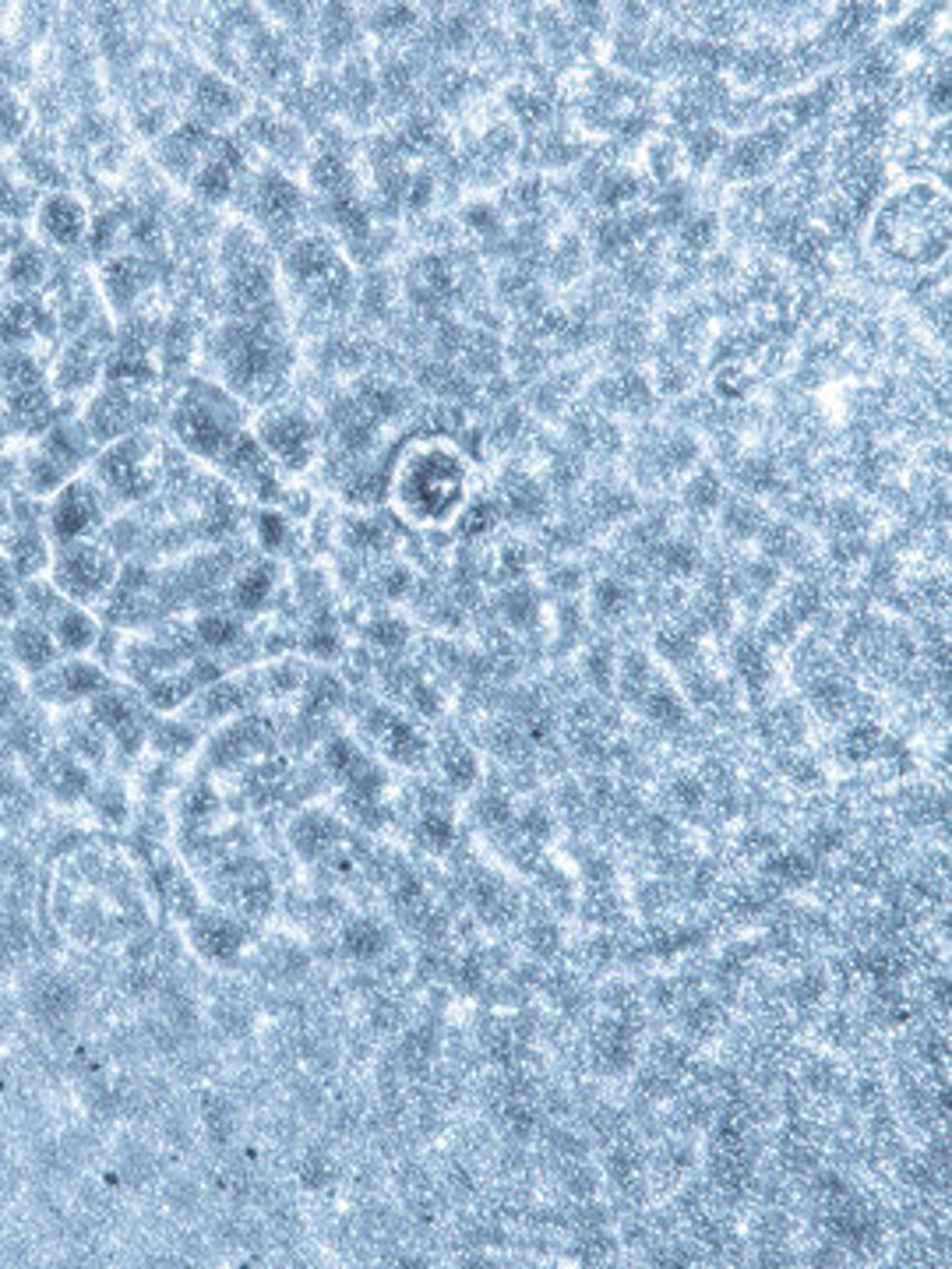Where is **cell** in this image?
<instances>
[{"mask_svg": "<svg viewBox=\"0 0 952 1269\" xmlns=\"http://www.w3.org/2000/svg\"><path fill=\"white\" fill-rule=\"evenodd\" d=\"M949 194L932 181H911L885 198L871 219V247L885 261L928 269L946 254Z\"/></svg>", "mask_w": 952, "mask_h": 1269, "instance_id": "6da1fadb", "label": "cell"}, {"mask_svg": "<svg viewBox=\"0 0 952 1269\" xmlns=\"http://www.w3.org/2000/svg\"><path fill=\"white\" fill-rule=\"evenodd\" d=\"M462 480H466L462 462L448 448H420L413 459L403 462L392 487L413 518L441 522L462 501V487H466Z\"/></svg>", "mask_w": 952, "mask_h": 1269, "instance_id": "7a4b0ae2", "label": "cell"}, {"mask_svg": "<svg viewBox=\"0 0 952 1269\" xmlns=\"http://www.w3.org/2000/svg\"><path fill=\"white\" fill-rule=\"evenodd\" d=\"M50 582L57 593L71 603H96L114 593L117 586V565L103 547L79 539V544L57 547L50 561Z\"/></svg>", "mask_w": 952, "mask_h": 1269, "instance_id": "3957f363", "label": "cell"}, {"mask_svg": "<svg viewBox=\"0 0 952 1269\" xmlns=\"http://www.w3.org/2000/svg\"><path fill=\"white\" fill-rule=\"evenodd\" d=\"M99 491L120 501H135L156 487V451L146 434H128L114 441L96 466Z\"/></svg>", "mask_w": 952, "mask_h": 1269, "instance_id": "277c9868", "label": "cell"}, {"mask_svg": "<svg viewBox=\"0 0 952 1269\" xmlns=\"http://www.w3.org/2000/svg\"><path fill=\"white\" fill-rule=\"evenodd\" d=\"M173 430L184 448H191L202 459H223L230 448L243 438L237 430L234 410L223 402L202 399V395H187L173 413Z\"/></svg>", "mask_w": 952, "mask_h": 1269, "instance_id": "5b68a950", "label": "cell"}, {"mask_svg": "<svg viewBox=\"0 0 952 1269\" xmlns=\"http://www.w3.org/2000/svg\"><path fill=\"white\" fill-rule=\"evenodd\" d=\"M103 491L99 483L71 480L53 494V508L47 515V533L57 547L88 539L103 526Z\"/></svg>", "mask_w": 952, "mask_h": 1269, "instance_id": "8992f818", "label": "cell"}, {"mask_svg": "<svg viewBox=\"0 0 952 1269\" xmlns=\"http://www.w3.org/2000/svg\"><path fill=\"white\" fill-rule=\"evenodd\" d=\"M79 1001H82L79 988H74L68 977L50 974V970L29 977V984H26V1012L50 1033L68 1030L71 1019L79 1015Z\"/></svg>", "mask_w": 952, "mask_h": 1269, "instance_id": "52a82bcc", "label": "cell"}, {"mask_svg": "<svg viewBox=\"0 0 952 1269\" xmlns=\"http://www.w3.org/2000/svg\"><path fill=\"white\" fill-rule=\"evenodd\" d=\"M103 670L96 664H88V659H64V664H53L47 667L42 674L32 678V688H36L39 699H47L53 705H74L82 699H96L99 691H103Z\"/></svg>", "mask_w": 952, "mask_h": 1269, "instance_id": "ba28073f", "label": "cell"}, {"mask_svg": "<svg viewBox=\"0 0 952 1269\" xmlns=\"http://www.w3.org/2000/svg\"><path fill=\"white\" fill-rule=\"evenodd\" d=\"M258 438H261V448L272 456V462H283L286 469H304L307 459L314 456V427H311V421H304V416H296V413L279 410V413L265 416L258 427Z\"/></svg>", "mask_w": 952, "mask_h": 1269, "instance_id": "9c48e42d", "label": "cell"}, {"mask_svg": "<svg viewBox=\"0 0 952 1269\" xmlns=\"http://www.w3.org/2000/svg\"><path fill=\"white\" fill-rule=\"evenodd\" d=\"M4 558L18 579H26V582L39 579L42 571H50V561H53L47 529L39 522H26V518L15 515L11 518L7 536H4Z\"/></svg>", "mask_w": 952, "mask_h": 1269, "instance_id": "30bf717a", "label": "cell"}, {"mask_svg": "<svg viewBox=\"0 0 952 1269\" xmlns=\"http://www.w3.org/2000/svg\"><path fill=\"white\" fill-rule=\"evenodd\" d=\"M187 934H191V945L198 953L216 966H234L237 956L243 953L240 921L226 918V913H194Z\"/></svg>", "mask_w": 952, "mask_h": 1269, "instance_id": "8fae6325", "label": "cell"}, {"mask_svg": "<svg viewBox=\"0 0 952 1269\" xmlns=\"http://www.w3.org/2000/svg\"><path fill=\"white\" fill-rule=\"evenodd\" d=\"M36 229H39V237L47 240V244H53V247H74L85 237V229H88V212H85V205L74 194L57 191V194H50L47 202L39 205Z\"/></svg>", "mask_w": 952, "mask_h": 1269, "instance_id": "7c38bea8", "label": "cell"}, {"mask_svg": "<svg viewBox=\"0 0 952 1269\" xmlns=\"http://www.w3.org/2000/svg\"><path fill=\"white\" fill-rule=\"evenodd\" d=\"M7 646H11V659H15L29 678H36L47 667L57 664V653H61L57 642H53V632L47 624H39L36 617H21V621H15Z\"/></svg>", "mask_w": 952, "mask_h": 1269, "instance_id": "4fadbf2b", "label": "cell"}, {"mask_svg": "<svg viewBox=\"0 0 952 1269\" xmlns=\"http://www.w3.org/2000/svg\"><path fill=\"white\" fill-rule=\"evenodd\" d=\"M92 720L99 723V731H106L114 741L124 744V752H135L138 737H141V723L135 709L120 699L114 691H99L92 699Z\"/></svg>", "mask_w": 952, "mask_h": 1269, "instance_id": "5bb4252c", "label": "cell"}, {"mask_svg": "<svg viewBox=\"0 0 952 1269\" xmlns=\"http://www.w3.org/2000/svg\"><path fill=\"white\" fill-rule=\"evenodd\" d=\"M50 632H53V642H57V649H64L68 656H82L99 642L96 617L79 603L64 606V611L50 621Z\"/></svg>", "mask_w": 952, "mask_h": 1269, "instance_id": "9a60e30c", "label": "cell"}, {"mask_svg": "<svg viewBox=\"0 0 952 1269\" xmlns=\"http://www.w3.org/2000/svg\"><path fill=\"white\" fill-rule=\"evenodd\" d=\"M226 886H230V899H234L237 910H243L248 918L265 913L272 907V881L265 875V868H258V864L230 868Z\"/></svg>", "mask_w": 952, "mask_h": 1269, "instance_id": "2e32d148", "label": "cell"}, {"mask_svg": "<svg viewBox=\"0 0 952 1269\" xmlns=\"http://www.w3.org/2000/svg\"><path fill=\"white\" fill-rule=\"evenodd\" d=\"M339 836H342L339 825L332 822L328 814H321V811H307L290 825V840H293L296 854H301L304 860L321 857L325 850H332L339 843Z\"/></svg>", "mask_w": 952, "mask_h": 1269, "instance_id": "e0dca14e", "label": "cell"}, {"mask_svg": "<svg viewBox=\"0 0 952 1269\" xmlns=\"http://www.w3.org/2000/svg\"><path fill=\"white\" fill-rule=\"evenodd\" d=\"M42 783L57 801H79L88 790V772L68 752H53L39 769Z\"/></svg>", "mask_w": 952, "mask_h": 1269, "instance_id": "ac0fdd59", "label": "cell"}, {"mask_svg": "<svg viewBox=\"0 0 952 1269\" xmlns=\"http://www.w3.org/2000/svg\"><path fill=\"white\" fill-rule=\"evenodd\" d=\"M342 948H346L353 959H374L389 948V934H385L378 921L360 918V921L346 924V931H342Z\"/></svg>", "mask_w": 952, "mask_h": 1269, "instance_id": "d6986e66", "label": "cell"}, {"mask_svg": "<svg viewBox=\"0 0 952 1269\" xmlns=\"http://www.w3.org/2000/svg\"><path fill=\"white\" fill-rule=\"evenodd\" d=\"M272 593V568H251L248 576L237 579L234 586V603L243 611H258Z\"/></svg>", "mask_w": 952, "mask_h": 1269, "instance_id": "ffe728a7", "label": "cell"}, {"mask_svg": "<svg viewBox=\"0 0 952 1269\" xmlns=\"http://www.w3.org/2000/svg\"><path fill=\"white\" fill-rule=\"evenodd\" d=\"M29 948H32V931L26 924L11 921L0 928V959H4V963H21V959L29 956Z\"/></svg>", "mask_w": 952, "mask_h": 1269, "instance_id": "44dd1931", "label": "cell"}, {"mask_svg": "<svg viewBox=\"0 0 952 1269\" xmlns=\"http://www.w3.org/2000/svg\"><path fill=\"white\" fill-rule=\"evenodd\" d=\"M420 843H427L430 850H445L452 843V819L445 811H427L420 822Z\"/></svg>", "mask_w": 952, "mask_h": 1269, "instance_id": "7402d4cb", "label": "cell"}, {"mask_svg": "<svg viewBox=\"0 0 952 1269\" xmlns=\"http://www.w3.org/2000/svg\"><path fill=\"white\" fill-rule=\"evenodd\" d=\"M198 635H202V642H208V646H226L237 638V624H234V617H226V614H208L198 621Z\"/></svg>", "mask_w": 952, "mask_h": 1269, "instance_id": "603a6c76", "label": "cell"}, {"mask_svg": "<svg viewBox=\"0 0 952 1269\" xmlns=\"http://www.w3.org/2000/svg\"><path fill=\"white\" fill-rule=\"evenodd\" d=\"M7 275H11V282L21 286V290H26V286H36V279L42 275V258L36 251H21V254L11 258Z\"/></svg>", "mask_w": 952, "mask_h": 1269, "instance_id": "cb8c5ba5", "label": "cell"}, {"mask_svg": "<svg viewBox=\"0 0 952 1269\" xmlns=\"http://www.w3.org/2000/svg\"><path fill=\"white\" fill-rule=\"evenodd\" d=\"M21 606V589H18V576L11 571L7 558L0 554V617H15Z\"/></svg>", "mask_w": 952, "mask_h": 1269, "instance_id": "d4e9b609", "label": "cell"}, {"mask_svg": "<svg viewBox=\"0 0 952 1269\" xmlns=\"http://www.w3.org/2000/svg\"><path fill=\"white\" fill-rule=\"evenodd\" d=\"M21 702H26L21 684L11 678L4 667H0V716H15L21 709Z\"/></svg>", "mask_w": 952, "mask_h": 1269, "instance_id": "484cf974", "label": "cell"}, {"mask_svg": "<svg viewBox=\"0 0 952 1269\" xmlns=\"http://www.w3.org/2000/svg\"><path fill=\"white\" fill-rule=\"evenodd\" d=\"M769 871H772V875H780V878L808 881V878H812V860H804V857H780V860H772Z\"/></svg>", "mask_w": 952, "mask_h": 1269, "instance_id": "4316f807", "label": "cell"}, {"mask_svg": "<svg viewBox=\"0 0 952 1269\" xmlns=\"http://www.w3.org/2000/svg\"><path fill=\"white\" fill-rule=\"evenodd\" d=\"M11 518H15V512H11L7 508V501H0V539L7 536V529H11Z\"/></svg>", "mask_w": 952, "mask_h": 1269, "instance_id": "83f0119b", "label": "cell"}, {"mask_svg": "<svg viewBox=\"0 0 952 1269\" xmlns=\"http://www.w3.org/2000/svg\"><path fill=\"white\" fill-rule=\"evenodd\" d=\"M11 438V427H7V416H4V410H0V448H4V441Z\"/></svg>", "mask_w": 952, "mask_h": 1269, "instance_id": "f1b7e54d", "label": "cell"}]
</instances>
